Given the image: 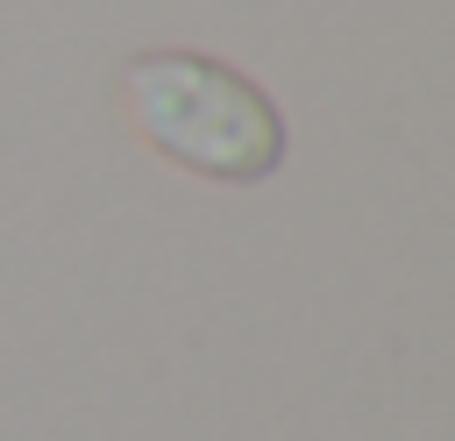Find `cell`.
<instances>
[{
    "instance_id": "cell-1",
    "label": "cell",
    "mask_w": 455,
    "mask_h": 441,
    "mask_svg": "<svg viewBox=\"0 0 455 441\" xmlns=\"http://www.w3.org/2000/svg\"><path fill=\"white\" fill-rule=\"evenodd\" d=\"M121 114L149 156L206 185H263L284 164L277 100L199 50H142L121 64Z\"/></svg>"
}]
</instances>
